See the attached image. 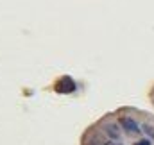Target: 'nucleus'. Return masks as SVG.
<instances>
[{
  "label": "nucleus",
  "instance_id": "nucleus-1",
  "mask_svg": "<svg viewBox=\"0 0 154 145\" xmlns=\"http://www.w3.org/2000/svg\"><path fill=\"white\" fill-rule=\"evenodd\" d=\"M118 124H120L122 131H124L127 136H140V134H142V125H140L134 118H131V116H122V118L118 120Z\"/></svg>",
  "mask_w": 154,
  "mask_h": 145
},
{
  "label": "nucleus",
  "instance_id": "nucleus-2",
  "mask_svg": "<svg viewBox=\"0 0 154 145\" xmlns=\"http://www.w3.org/2000/svg\"><path fill=\"white\" fill-rule=\"evenodd\" d=\"M120 131H122V127H120V124L118 122H108V124H104V133H106V136L109 138V140H113V142H118L120 140Z\"/></svg>",
  "mask_w": 154,
  "mask_h": 145
},
{
  "label": "nucleus",
  "instance_id": "nucleus-3",
  "mask_svg": "<svg viewBox=\"0 0 154 145\" xmlns=\"http://www.w3.org/2000/svg\"><path fill=\"white\" fill-rule=\"evenodd\" d=\"M134 145H152V142H151V140H147V138H142V140L134 142Z\"/></svg>",
  "mask_w": 154,
  "mask_h": 145
},
{
  "label": "nucleus",
  "instance_id": "nucleus-4",
  "mask_svg": "<svg viewBox=\"0 0 154 145\" xmlns=\"http://www.w3.org/2000/svg\"><path fill=\"white\" fill-rule=\"evenodd\" d=\"M104 145H122L120 142H113V140H109V142H106Z\"/></svg>",
  "mask_w": 154,
  "mask_h": 145
}]
</instances>
